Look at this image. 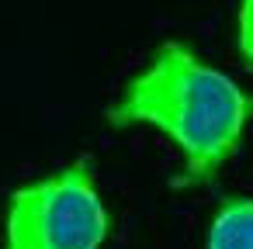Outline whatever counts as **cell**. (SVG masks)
Segmentation results:
<instances>
[{
	"instance_id": "obj_1",
	"label": "cell",
	"mask_w": 253,
	"mask_h": 249,
	"mask_svg": "<svg viewBox=\"0 0 253 249\" xmlns=\"http://www.w3.org/2000/svg\"><path fill=\"white\" fill-rule=\"evenodd\" d=\"M104 118L118 128L153 125L173 139L184 152V173L173 177V187H194L239 149L246 121L253 118V97L184 42H167L153 52L149 66L125 83Z\"/></svg>"
},
{
	"instance_id": "obj_2",
	"label": "cell",
	"mask_w": 253,
	"mask_h": 249,
	"mask_svg": "<svg viewBox=\"0 0 253 249\" xmlns=\"http://www.w3.org/2000/svg\"><path fill=\"white\" fill-rule=\"evenodd\" d=\"M111 211L97 190L94 159L80 156L11 190L0 249H101Z\"/></svg>"
},
{
	"instance_id": "obj_3",
	"label": "cell",
	"mask_w": 253,
	"mask_h": 249,
	"mask_svg": "<svg viewBox=\"0 0 253 249\" xmlns=\"http://www.w3.org/2000/svg\"><path fill=\"white\" fill-rule=\"evenodd\" d=\"M208 249H253V197H222L208 228Z\"/></svg>"
},
{
	"instance_id": "obj_4",
	"label": "cell",
	"mask_w": 253,
	"mask_h": 249,
	"mask_svg": "<svg viewBox=\"0 0 253 249\" xmlns=\"http://www.w3.org/2000/svg\"><path fill=\"white\" fill-rule=\"evenodd\" d=\"M239 52H243L246 66L253 70V0L239 4Z\"/></svg>"
}]
</instances>
